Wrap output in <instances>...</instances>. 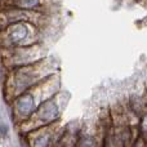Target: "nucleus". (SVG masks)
Here are the masks:
<instances>
[{
    "label": "nucleus",
    "mask_w": 147,
    "mask_h": 147,
    "mask_svg": "<svg viewBox=\"0 0 147 147\" xmlns=\"http://www.w3.org/2000/svg\"><path fill=\"white\" fill-rule=\"evenodd\" d=\"M75 147H98V140L93 134H84L78 137Z\"/></svg>",
    "instance_id": "nucleus-9"
},
{
    "label": "nucleus",
    "mask_w": 147,
    "mask_h": 147,
    "mask_svg": "<svg viewBox=\"0 0 147 147\" xmlns=\"http://www.w3.org/2000/svg\"><path fill=\"white\" fill-rule=\"evenodd\" d=\"M38 28L31 22H16L0 30V45L5 49L34 45L38 40Z\"/></svg>",
    "instance_id": "nucleus-3"
},
{
    "label": "nucleus",
    "mask_w": 147,
    "mask_h": 147,
    "mask_svg": "<svg viewBox=\"0 0 147 147\" xmlns=\"http://www.w3.org/2000/svg\"><path fill=\"white\" fill-rule=\"evenodd\" d=\"M134 147H146V141L145 138H138L134 143Z\"/></svg>",
    "instance_id": "nucleus-11"
},
{
    "label": "nucleus",
    "mask_w": 147,
    "mask_h": 147,
    "mask_svg": "<svg viewBox=\"0 0 147 147\" xmlns=\"http://www.w3.org/2000/svg\"><path fill=\"white\" fill-rule=\"evenodd\" d=\"M44 56V51L38 45H30V47H23V48H14L9 57L10 66L16 67H21V66H26V65H31L35 63L38 61H41V57Z\"/></svg>",
    "instance_id": "nucleus-5"
},
{
    "label": "nucleus",
    "mask_w": 147,
    "mask_h": 147,
    "mask_svg": "<svg viewBox=\"0 0 147 147\" xmlns=\"http://www.w3.org/2000/svg\"><path fill=\"white\" fill-rule=\"evenodd\" d=\"M0 4L4 9H21L34 12L43 7V0H0Z\"/></svg>",
    "instance_id": "nucleus-8"
},
{
    "label": "nucleus",
    "mask_w": 147,
    "mask_h": 147,
    "mask_svg": "<svg viewBox=\"0 0 147 147\" xmlns=\"http://www.w3.org/2000/svg\"><path fill=\"white\" fill-rule=\"evenodd\" d=\"M107 147H121V141L119 137H116L115 134H111L106 141Z\"/></svg>",
    "instance_id": "nucleus-10"
},
{
    "label": "nucleus",
    "mask_w": 147,
    "mask_h": 147,
    "mask_svg": "<svg viewBox=\"0 0 147 147\" xmlns=\"http://www.w3.org/2000/svg\"><path fill=\"white\" fill-rule=\"evenodd\" d=\"M51 75V66L45 61H38L35 63L16 67L8 76L5 84V92L9 99L16 98L25 93L34 85L43 81L45 76Z\"/></svg>",
    "instance_id": "nucleus-1"
},
{
    "label": "nucleus",
    "mask_w": 147,
    "mask_h": 147,
    "mask_svg": "<svg viewBox=\"0 0 147 147\" xmlns=\"http://www.w3.org/2000/svg\"><path fill=\"white\" fill-rule=\"evenodd\" d=\"M56 90L57 89L54 81L52 79H47V81H40L28 90H26L25 93L16 97L13 102L14 117L18 121L26 120L44 101H47L45 98H52Z\"/></svg>",
    "instance_id": "nucleus-2"
},
{
    "label": "nucleus",
    "mask_w": 147,
    "mask_h": 147,
    "mask_svg": "<svg viewBox=\"0 0 147 147\" xmlns=\"http://www.w3.org/2000/svg\"><path fill=\"white\" fill-rule=\"evenodd\" d=\"M59 115H61V105H59L58 99L52 97V98L44 101L25 120V123L22 124V129L26 132H31V130L51 125L52 123L58 120Z\"/></svg>",
    "instance_id": "nucleus-4"
},
{
    "label": "nucleus",
    "mask_w": 147,
    "mask_h": 147,
    "mask_svg": "<svg viewBox=\"0 0 147 147\" xmlns=\"http://www.w3.org/2000/svg\"><path fill=\"white\" fill-rule=\"evenodd\" d=\"M38 13L31 10H21V9H4L0 12V28L16 22H31L34 23V17L36 18Z\"/></svg>",
    "instance_id": "nucleus-7"
},
{
    "label": "nucleus",
    "mask_w": 147,
    "mask_h": 147,
    "mask_svg": "<svg viewBox=\"0 0 147 147\" xmlns=\"http://www.w3.org/2000/svg\"><path fill=\"white\" fill-rule=\"evenodd\" d=\"M57 129L52 125L31 130L28 134V145L30 147H52L54 143Z\"/></svg>",
    "instance_id": "nucleus-6"
}]
</instances>
